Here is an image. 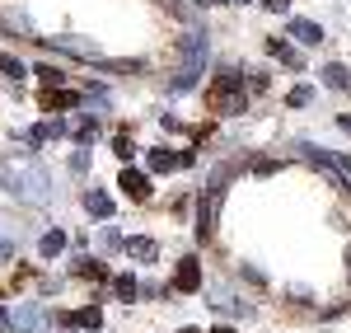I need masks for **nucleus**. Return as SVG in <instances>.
Segmentation results:
<instances>
[{
    "instance_id": "nucleus-11",
    "label": "nucleus",
    "mask_w": 351,
    "mask_h": 333,
    "mask_svg": "<svg viewBox=\"0 0 351 333\" xmlns=\"http://www.w3.org/2000/svg\"><path fill=\"white\" fill-rule=\"evenodd\" d=\"M84 211L99 216V221H108V216H112V197L99 193V188H89V193H84Z\"/></svg>"
},
{
    "instance_id": "nucleus-18",
    "label": "nucleus",
    "mask_w": 351,
    "mask_h": 333,
    "mask_svg": "<svg viewBox=\"0 0 351 333\" xmlns=\"http://www.w3.org/2000/svg\"><path fill=\"white\" fill-rule=\"evenodd\" d=\"M75 324H84V329H99V324H104V310H99V306H84L80 314H75Z\"/></svg>"
},
{
    "instance_id": "nucleus-7",
    "label": "nucleus",
    "mask_w": 351,
    "mask_h": 333,
    "mask_svg": "<svg viewBox=\"0 0 351 333\" xmlns=\"http://www.w3.org/2000/svg\"><path fill=\"white\" fill-rule=\"evenodd\" d=\"M10 324L24 333H47V314H43V306L38 301H28V306H19L14 314H10Z\"/></svg>"
},
{
    "instance_id": "nucleus-9",
    "label": "nucleus",
    "mask_w": 351,
    "mask_h": 333,
    "mask_svg": "<svg viewBox=\"0 0 351 333\" xmlns=\"http://www.w3.org/2000/svg\"><path fill=\"white\" fill-rule=\"evenodd\" d=\"M173 291H202V268H197V258H183V263H178Z\"/></svg>"
},
{
    "instance_id": "nucleus-25",
    "label": "nucleus",
    "mask_w": 351,
    "mask_h": 333,
    "mask_svg": "<svg viewBox=\"0 0 351 333\" xmlns=\"http://www.w3.org/2000/svg\"><path fill=\"white\" fill-rule=\"evenodd\" d=\"M10 253H14V244H10V240H0V258H10Z\"/></svg>"
},
{
    "instance_id": "nucleus-28",
    "label": "nucleus",
    "mask_w": 351,
    "mask_h": 333,
    "mask_svg": "<svg viewBox=\"0 0 351 333\" xmlns=\"http://www.w3.org/2000/svg\"><path fill=\"white\" fill-rule=\"evenodd\" d=\"M342 132H351V113H347V117H342Z\"/></svg>"
},
{
    "instance_id": "nucleus-10",
    "label": "nucleus",
    "mask_w": 351,
    "mask_h": 333,
    "mask_svg": "<svg viewBox=\"0 0 351 333\" xmlns=\"http://www.w3.org/2000/svg\"><path fill=\"white\" fill-rule=\"evenodd\" d=\"M291 38L304 43V47H319L324 43V28L314 24V19H291Z\"/></svg>"
},
{
    "instance_id": "nucleus-8",
    "label": "nucleus",
    "mask_w": 351,
    "mask_h": 333,
    "mask_svg": "<svg viewBox=\"0 0 351 333\" xmlns=\"http://www.w3.org/2000/svg\"><path fill=\"white\" fill-rule=\"evenodd\" d=\"M117 188L132 197V202H145V197H150V179H145L141 169H122V183H117Z\"/></svg>"
},
{
    "instance_id": "nucleus-24",
    "label": "nucleus",
    "mask_w": 351,
    "mask_h": 333,
    "mask_svg": "<svg viewBox=\"0 0 351 333\" xmlns=\"http://www.w3.org/2000/svg\"><path fill=\"white\" fill-rule=\"evenodd\" d=\"M263 5H267V10H276V14H281V10H286V5H291V0H263Z\"/></svg>"
},
{
    "instance_id": "nucleus-23",
    "label": "nucleus",
    "mask_w": 351,
    "mask_h": 333,
    "mask_svg": "<svg viewBox=\"0 0 351 333\" xmlns=\"http://www.w3.org/2000/svg\"><path fill=\"white\" fill-rule=\"evenodd\" d=\"M38 76H43V84H47V89H56V84H61V71H52V66H38Z\"/></svg>"
},
{
    "instance_id": "nucleus-27",
    "label": "nucleus",
    "mask_w": 351,
    "mask_h": 333,
    "mask_svg": "<svg viewBox=\"0 0 351 333\" xmlns=\"http://www.w3.org/2000/svg\"><path fill=\"white\" fill-rule=\"evenodd\" d=\"M211 333H234V329H230V324H216V329H211Z\"/></svg>"
},
{
    "instance_id": "nucleus-17",
    "label": "nucleus",
    "mask_w": 351,
    "mask_h": 333,
    "mask_svg": "<svg viewBox=\"0 0 351 333\" xmlns=\"http://www.w3.org/2000/svg\"><path fill=\"white\" fill-rule=\"evenodd\" d=\"M267 47H271V56H276V61H286V66H300V56H295V47H291V43H281V38H271Z\"/></svg>"
},
{
    "instance_id": "nucleus-1",
    "label": "nucleus",
    "mask_w": 351,
    "mask_h": 333,
    "mask_svg": "<svg viewBox=\"0 0 351 333\" xmlns=\"http://www.w3.org/2000/svg\"><path fill=\"white\" fill-rule=\"evenodd\" d=\"M0 188L14 202L43 207V202H52V174L33 155H10V160H0Z\"/></svg>"
},
{
    "instance_id": "nucleus-14",
    "label": "nucleus",
    "mask_w": 351,
    "mask_h": 333,
    "mask_svg": "<svg viewBox=\"0 0 351 333\" xmlns=\"http://www.w3.org/2000/svg\"><path fill=\"white\" fill-rule=\"evenodd\" d=\"M324 84L328 89H351V71L342 61H332V66H324Z\"/></svg>"
},
{
    "instance_id": "nucleus-21",
    "label": "nucleus",
    "mask_w": 351,
    "mask_h": 333,
    "mask_svg": "<svg viewBox=\"0 0 351 333\" xmlns=\"http://www.w3.org/2000/svg\"><path fill=\"white\" fill-rule=\"evenodd\" d=\"M112 155H117V160H122V165H132V155H136L132 137H117V141H112Z\"/></svg>"
},
{
    "instance_id": "nucleus-3",
    "label": "nucleus",
    "mask_w": 351,
    "mask_h": 333,
    "mask_svg": "<svg viewBox=\"0 0 351 333\" xmlns=\"http://www.w3.org/2000/svg\"><path fill=\"white\" fill-rule=\"evenodd\" d=\"M225 188H230V169L220 165L206 183V197L197 207V240H211L216 235V221H220V207H225Z\"/></svg>"
},
{
    "instance_id": "nucleus-16",
    "label": "nucleus",
    "mask_w": 351,
    "mask_h": 333,
    "mask_svg": "<svg viewBox=\"0 0 351 333\" xmlns=\"http://www.w3.org/2000/svg\"><path fill=\"white\" fill-rule=\"evenodd\" d=\"M47 108H75L80 104V94H71V89H47V99H43Z\"/></svg>"
},
{
    "instance_id": "nucleus-29",
    "label": "nucleus",
    "mask_w": 351,
    "mask_h": 333,
    "mask_svg": "<svg viewBox=\"0 0 351 333\" xmlns=\"http://www.w3.org/2000/svg\"><path fill=\"white\" fill-rule=\"evenodd\" d=\"M183 333H202V329H183Z\"/></svg>"
},
{
    "instance_id": "nucleus-2",
    "label": "nucleus",
    "mask_w": 351,
    "mask_h": 333,
    "mask_svg": "<svg viewBox=\"0 0 351 333\" xmlns=\"http://www.w3.org/2000/svg\"><path fill=\"white\" fill-rule=\"evenodd\" d=\"M300 160L304 165H314L319 174H324L332 188H342V193H351V160L347 155H337V150H324V146H309V141H300Z\"/></svg>"
},
{
    "instance_id": "nucleus-26",
    "label": "nucleus",
    "mask_w": 351,
    "mask_h": 333,
    "mask_svg": "<svg viewBox=\"0 0 351 333\" xmlns=\"http://www.w3.org/2000/svg\"><path fill=\"white\" fill-rule=\"evenodd\" d=\"M0 329H10V310H0Z\"/></svg>"
},
{
    "instance_id": "nucleus-20",
    "label": "nucleus",
    "mask_w": 351,
    "mask_h": 333,
    "mask_svg": "<svg viewBox=\"0 0 351 333\" xmlns=\"http://www.w3.org/2000/svg\"><path fill=\"white\" fill-rule=\"evenodd\" d=\"M0 71H5L10 80H19V76H24V61H19V56H10V52H0Z\"/></svg>"
},
{
    "instance_id": "nucleus-22",
    "label": "nucleus",
    "mask_w": 351,
    "mask_h": 333,
    "mask_svg": "<svg viewBox=\"0 0 351 333\" xmlns=\"http://www.w3.org/2000/svg\"><path fill=\"white\" fill-rule=\"evenodd\" d=\"M309 99H314V89H309V84H295V89H291V108H304Z\"/></svg>"
},
{
    "instance_id": "nucleus-12",
    "label": "nucleus",
    "mask_w": 351,
    "mask_h": 333,
    "mask_svg": "<svg viewBox=\"0 0 351 333\" xmlns=\"http://www.w3.org/2000/svg\"><path fill=\"white\" fill-rule=\"evenodd\" d=\"M56 137H66V122H61V117H52V122H38V127L28 132V141H33V146H47V141H56Z\"/></svg>"
},
{
    "instance_id": "nucleus-13",
    "label": "nucleus",
    "mask_w": 351,
    "mask_h": 333,
    "mask_svg": "<svg viewBox=\"0 0 351 333\" xmlns=\"http://www.w3.org/2000/svg\"><path fill=\"white\" fill-rule=\"evenodd\" d=\"M122 249L132 253V258H141V263H150V258L160 253V244H155V240H145V235H132V240H127Z\"/></svg>"
},
{
    "instance_id": "nucleus-6",
    "label": "nucleus",
    "mask_w": 351,
    "mask_h": 333,
    "mask_svg": "<svg viewBox=\"0 0 351 333\" xmlns=\"http://www.w3.org/2000/svg\"><path fill=\"white\" fill-rule=\"evenodd\" d=\"M145 165H150V174H173V169H188L192 155L188 150H169V146H160V150L145 155Z\"/></svg>"
},
{
    "instance_id": "nucleus-5",
    "label": "nucleus",
    "mask_w": 351,
    "mask_h": 333,
    "mask_svg": "<svg viewBox=\"0 0 351 333\" xmlns=\"http://www.w3.org/2000/svg\"><path fill=\"white\" fill-rule=\"evenodd\" d=\"M211 108L216 113H243V80L234 71H220L211 84Z\"/></svg>"
},
{
    "instance_id": "nucleus-19",
    "label": "nucleus",
    "mask_w": 351,
    "mask_h": 333,
    "mask_svg": "<svg viewBox=\"0 0 351 333\" xmlns=\"http://www.w3.org/2000/svg\"><path fill=\"white\" fill-rule=\"evenodd\" d=\"M112 291H117V301H136L141 286H136V277H117V282H112Z\"/></svg>"
},
{
    "instance_id": "nucleus-15",
    "label": "nucleus",
    "mask_w": 351,
    "mask_h": 333,
    "mask_svg": "<svg viewBox=\"0 0 351 333\" xmlns=\"http://www.w3.org/2000/svg\"><path fill=\"white\" fill-rule=\"evenodd\" d=\"M61 249H66V235H61V230H47V235L38 240V253H43V258H56Z\"/></svg>"
},
{
    "instance_id": "nucleus-4",
    "label": "nucleus",
    "mask_w": 351,
    "mask_h": 333,
    "mask_svg": "<svg viewBox=\"0 0 351 333\" xmlns=\"http://www.w3.org/2000/svg\"><path fill=\"white\" fill-rule=\"evenodd\" d=\"M202 61H206V33H188V43H183V71L173 76V94H183V89L197 84Z\"/></svg>"
}]
</instances>
